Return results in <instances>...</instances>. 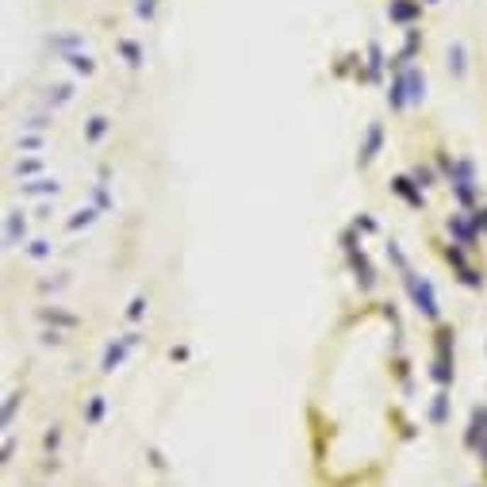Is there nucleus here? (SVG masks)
<instances>
[{"label": "nucleus", "mask_w": 487, "mask_h": 487, "mask_svg": "<svg viewBox=\"0 0 487 487\" xmlns=\"http://www.w3.org/2000/svg\"><path fill=\"white\" fill-rule=\"evenodd\" d=\"M399 77H403V89H407V100L410 104H418V100L426 96V77L418 69H403Z\"/></svg>", "instance_id": "f257e3e1"}, {"label": "nucleus", "mask_w": 487, "mask_h": 487, "mask_svg": "<svg viewBox=\"0 0 487 487\" xmlns=\"http://www.w3.org/2000/svg\"><path fill=\"white\" fill-rule=\"evenodd\" d=\"M449 73H453V77H464L468 73V50H464L461 39L449 46Z\"/></svg>", "instance_id": "f03ea898"}, {"label": "nucleus", "mask_w": 487, "mask_h": 487, "mask_svg": "<svg viewBox=\"0 0 487 487\" xmlns=\"http://www.w3.org/2000/svg\"><path fill=\"white\" fill-rule=\"evenodd\" d=\"M391 12V20H399V23H407V20H415V12H418V4H410V0H396V4L388 8Z\"/></svg>", "instance_id": "7ed1b4c3"}, {"label": "nucleus", "mask_w": 487, "mask_h": 487, "mask_svg": "<svg viewBox=\"0 0 487 487\" xmlns=\"http://www.w3.org/2000/svg\"><path fill=\"white\" fill-rule=\"evenodd\" d=\"M69 65H73V69H77V73H92V69H96L89 54H69Z\"/></svg>", "instance_id": "20e7f679"}, {"label": "nucleus", "mask_w": 487, "mask_h": 487, "mask_svg": "<svg viewBox=\"0 0 487 487\" xmlns=\"http://www.w3.org/2000/svg\"><path fill=\"white\" fill-rule=\"evenodd\" d=\"M119 46H123V54L130 58V65H142V54H138V46H135V43H127V39H123Z\"/></svg>", "instance_id": "39448f33"}, {"label": "nucleus", "mask_w": 487, "mask_h": 487, "mask_svg": "<svg viewBox=\"0 0 487 487\" xmlns=\"http://www.w3.org/2000/svg\"><path fill=\"white\" fill-rule=\"evenodd\" d=\"M376 146H380V127H372L369 130V146H364V162L372 157V150H376Z\"/></svg>", "instance_id": "423d86ee"}, {"label": "nucleus", "mask_w": 487, "mask_h": 487, "mask_svg": "<svg viewBox=\"0 0 487 487\" xmlns=\"http://www.w3.org/2000/svg\"><path fill=\"white\" fill-rule=\"evenodd\" d=\"M154 8H157V0H142V4H138V16L150 20V16H154Z\"/></svg>", "instance_id": "0eeeda50"}, {"label": "nucleus", "mask_w": 487, "mask_h": 487, "mask_svg": "<svg viewBox=\"0 0 487 487\" xmlns=\"http://www.w3.org/2000/svg\"><path fill=\"white\" fill-rule=\"evenodd\" d=\"M430 4H442V0H430Z\"/></svg>", "instance_id": "6e6552de"}]
</instances>
